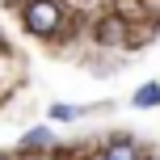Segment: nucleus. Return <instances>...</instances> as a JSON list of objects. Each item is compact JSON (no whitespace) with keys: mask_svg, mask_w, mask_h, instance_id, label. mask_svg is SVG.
<instances>
[{"mask_svg":"<svg viewBox=\"0 0 160 160\" xmlns=\"http://www.w3.org/2000/svg\"><path fill=\"white\" fill-rule=\"evenodd\" d=\"M97 38L114 47V42H122V25L118 21H101V25H97Z\"/></svg>","mask_w":160,"mask_h":160,"instance_id":"f03ea898","label":"nucleus"},{"mask_svg":"<svg viewBox=\"0 0 160 160\" xmlns=\"http://www.w3.org/2000/svg\"><path fill=\"white\" fill-rule=\"evenodd\" d=\"M135 101H139V105H156V101H160V88H156V84L139 88V93H135Z\"/></svg>","mask_w":160,"mask_h":160,"instance_id":"20e7f679","label":"nucleus"},{"mask_svg":"<svg viewBox=\"0 0 160 160\" xmlns=\"http://www.w3.org/2000/svg\"><path fill=\"white\" fill-rule=\"evenodd\" d=\"M76 114H80L76 105H51V118H63L68 122V118H76Z\"/></svg>","mask_w":160,"mask_h":160,"instance_id":"423d86ee","label":"nucleus"},{"mask_svg":"<svg viewBox=\"0 0 160 160\" xmlns=\"http://www.w3.org/2000/svg\"><path fill=\"white\" fill-rule=\"evenodd\" d=\"M59 21H63V8H59L55 0H30V8H25V30L30 34L51 38V34L59 30Z\"/></svg>","mask_w":160,"mask_h":160,"instance_id":"f257e3e1","label":"nucleus"},{"mask_svg":"<svg viewBox=\"0 0 160 160\" xmlns=\"http://www.w3.org/2000/svg\"><path fill=\"white\" fill-rule=\"evenodd\" d=\"M0 160H8V156H0Z\"/></svg>","mask_w":160,"mask_h":160,"instance_id":"0eeeda50","label":"nucleus"},{"mask_svg":"<svg viewBox=\"0 0 160 160\" xmlns=\"http://www.w3.org/2000/svg\"><path fill=\"white\" fill-rule=\"evenodd\" d=\"M105 160H139V156H135V148H131V143H114L110 152H105Z\"/></svg>","mask_w":160,"mask_h":160,"instance_id":"7ed1b4c3","label":"nucleus"},{"mask_svg":"<svg viewBox=\"0 0 160 160\" xmlns=\"http://www.w3.org/2000/svg\"><path fill=\"white\" fill-rule=\"evenodd\" d=\"M47 143H51L47 131H30V135H25V148H47Z\"/></svg>","mask_w":160,"mask_h":160,"instance_id":"39448f33","label":"nucleus"}]
</instances>
